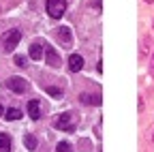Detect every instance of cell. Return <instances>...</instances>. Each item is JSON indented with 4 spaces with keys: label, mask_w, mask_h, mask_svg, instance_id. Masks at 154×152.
Here are the masks:
<instances>
[{
    "label": "cell",
    "mask_w": 154,
    "mask_h": 152,
    "mask_svg": "<svg viewBox=\"0 0 154 152\" xmlns=\"http://www.w3.org/2000/svg\"><path fill=\"white\" fill-rule=\"evenodd\" d=\"M45 58L49 67H60V56L54 51V47H45Z\"/></svg>",
    "instance_id": "obj_11"
},
{
    "label": "cell",
    "mask_w": 154,
    "mask_h": 152,
    "mask_svg": "<svg viewBox=\"0 0 154 152\" xmlns=\"http://www.w3.org/2000/svg\"><path fill=\"white\" fill-rule=\"evenodd\" d=\"M152 26H154V22H152Z\"/></svg>",
    "instance_id": "obj_22"
},
{
    "label": "cell",
    "mask_w": 154,
    "mask_h": 152,
    "mask_svg": "<svg viewBox=\"0 0 154 152\" xmlns=\"http://www.w3.org/2000/svg\"><path fill=\"white\" fill-rule=\"evenodd\" d=\"M0 152H11V137L7 133H0Z\"/></svg>",
    "instance_id": "obj_12"
},
{
    "label": "cell",
    "mask_w": 154,
    "mask_h": 152,
    "mask_svg": "<svg viewBox=\"0 0 154 152\" xmlns=\"http://www.w3.org/2000/svg\"><path fill=\"white\" fill-rule=\"evenodd\" d=\"M71 150H73V148H71L69 141H60V144L56 146V152H71Z\"/></svg>",
    "instance_id": "obj_15"
},
{
    "label": "cell",
    "mask_w": 154,
    "mask_h": 152,
    "mask_svg": "<svg viewBox=\"0 0 154 152\" xmlns=\"http://www.w3.org/2000/svg\"><path fill=\"white\" fill-rule=\"evenodd\" d=\"M43 51H45V47H43V43H32L30 45V49H28V54H30V58L32 60H41L43 58Z\"/></svg>",
    "instance_id": "obj_9"
},
{
    "label": "cell",
    "mask_w": 154,
    "mask_h": 152,
    "mask_svg": "<svg viewBox=\"0 0 154 152\" xmlns=\"http://www.w3.org/2000/svg\"><path fill=\"white\" fill-rule=\"evenodd\" d=\"M19 39H22V32H19L17 28L7 30V32L2 34V47H5V51H13L15 45L19 43Z\"/></svg>",
    "instance_id": "obj_1"
},
{
    "label": "cell",
    "mask_w": 154,
    "mask_h": 152,
    "mask_svg": "<svg viewBox=\"0 0 154 152\" xmlns=\"http://www.w3.org/2000/svg\"><path fill=\"white\" fill-rule=\"evenodd\" d=\"M54 126H56L58 131H75V116H73L71 111L60 113V116L54 120Z\"/></svg>",
    "instance_id": "obj_3"
},
{
    "label": "cell",
    "mask_w": 154,
    "mask_h": 152,
    "mask_svg": "<svg viewBox=\"0 0 154 152\" xmlns=\"http://www.w3.org/2000/svg\"><path fill=\"white\" fill-rule=\"evenodd\" d=\"M15 64L17 67H26V58L24 56H15Z\"/></svg>",
    "instance_id": "obj_18"
},
{
    "label": "cell",
    "mask_w": 154,
    "mask_h": 152,
    "mask_svg": "<svg viewBox=\"0 0 154 152\" xmlns=\"http://www.w3.org/2000/svg\"><path fill=\"white\" fill-rule=\"evenodd\" d=\"M79 101L84 105H101V94H88V92H82L79 94Z\"/></svg>",
    "instance_id": "obj_8"
},
{
    "label": "cell",
    "mask_w": 154,
    "mask_h": 152,
    "mask_svg": "<svg viewBox=\"0 0 154 152\" xmlns=\"http://www.w3.org/2000/svg\"><path fill=\"white\" fill-rule=\"evenodd\" d=\"M146 139H148L150 146H154V124L148 126V131H146Z\"/></svg>",
    "instance_id": "obj_16"
},
{
    "label": "cell",
    "mask_w": 154,
    "mask_h": 152,
    "mask_svg": "<svg viewBox=\"0 0 154 152\" xmlns=\"http://www.w3.org/2000/svg\"><path fill=\"white\" fill-rule=\"evenodd\" d=\"M47 92L51 94V97H60V94H62V90H60V88H51V86L47 88Z\"/></svg>",
    "instance_id": "obj_17"
},
{
    "label": "cell",
    "mask_w": 154,
    "mask_h": 152,
    "mask_svg": "<svg viewBox=\"0 0 154 152\" xmlns=\"http://www.w3.org/2000/svg\"><path fill=\"white\" fill-rule=\"evenodd\" d=\"M28 116H30L32 120H38V118H41V105H38L36 99L28 101Z\"/></svg>",
    "instance_id": "obj_10"
},
{
    "label": "cell",
    "mask_w": 154,
    "mask_h": 152,
    "mask_svg": "<svg viewBox=\"0 0 154 152\" xmlns=\"http://www.w3.org/2000/svg\"><path fill=\"white\" fill-rule=\"evenodd\" d=\"M5 86H7L11 92H15V94H24V92L28 90V82H26L24 77H9V79L5 82Z\"/></svg>",
    "instance_id": "obj_4"
},
{
    "label": "cell",
    "mask_w": 154,
    "mask_h": 152,
    "mask_svg": "<svg viewBox=\"0 0 154 152\" xmlns=\"http://www.w3.org/2000/svg\"><path fill=\"white\" fill-rule=\"evenodd\" d=\"M5 116H7V120H19L22 118V111H19L17 107H11V109L5 111Z\"/></svg>",
    "instance_id": "obj_13"
},
{
    "label": "cell",
    "mask_w": 154,
    "mask_h": 152,
    "mask_svg": "<svg viewBox=\"0 0 154 152\" xmlns=\"http://www.w3.org/2000/svg\"><path fill=\"white\" fill-rule=\"evenodd\" d=\"M24 144H26L28 150H34V148H36V137H34V135H26V137H24Z\"/></svg>",
    "instance_id": "obj_14"
},
{
    "label": "cell",
    "mask_w": 154,
    "mask_h": 152,
    "mask_svg": "<svg viewBox=\"0 0 154 152\" xmlns=\"http://www.w3.org/2000/svg\"><path fill=\"white\" fill-rule=\"evenodd\" d=\"M56 39L60 41V43H62L64 47H69V45L73 43V36H71V28H64V26H62V28H58V30H56Z\"/></svg>",
    "instance_id": "obj_5"
},
{
    "label": "cell",
    "mask_w": 154,
    "mask_h": 152,
    "mask_svg": "<svg viewBox=\"0 0 154 152\" xmlns=\"http://www.w3.org/2000/svg\"><path fill=\"white\" fill-rule=\"evenodd\" d=\"M69 69H71L73 73H77V71L84 69V58H82L79 54H71V56H69Z\"/></svg>",
    "instance_id": "obj_7"
},
{
    "label": "cell",
    "mask_w": 154,
    "mask_h": 152,
    "mask_svg": "<svg viewBox=\"0 0 154 152\" xmlns=\"http://www.w3.org/2000/svg\"><path fill=\"white\" fill-rule=\"evenodd\" d=\"M137 109H139V111H143V109H146V103H143V99H141V97H139V101H137Z\"/></svg>",
    "instance_id": "obj_20"
},
{
    "label": "cell",
    "mask_w": 154,
    "mask_h": 152,
    "mask_svg": "<svg viewBox=\"0 0 154 152\" xmlns=\"http://www.w3.org/2000/svg\"><path fill=\"white\" fill-rule=\"evenodd\" d=\"M150 77H154V54H152V58H150Z\"/></svg>",
    "instance_id": "obj_19"
},
{
    "label": "cell",
    "mask_w": 154,
    "mask_h": 152,
    "mask_svg": "<svg viewBox=\"0 0 154 152\" xmlns=\"http://www.w3.org/2000/svg\"><path fill=\"white\" fill-rule=\"evenodd\" d=\"M0 113H5V107H2V105H0Z\"/></svg>",
    "instance_id": "obj_21"
},
{
    "label": "cell",
    "mask_w": 154,
    "mask_h": 152,
    "mask_svg": "<svg viewBox=\"0 0 154 152\" xmlns=\"http://www.w3.org/2000/svg\"><path fill=\"white\" fill-rule=\"evenodd\" d=\"M150 49H152V36L146 34L143 39H141V43H139V58H148Z\"/></svg>",
    "instance_id": "obj_6"
},
{
    "label": "cell",
    "mask_w": 154,
    "mask_h": 152,
    "mask_svg": "<svg viewBox=\"0 0 154 152\" xmlns=\"http://www.w3.org/2000/svg\"><path fill=\"white\" fill-rule=\"evenodd\" d=\"M47 15L54 17V20H60L66 11V0H47Z\"/></svg>",
    "instance_id": "obj_2"
}]
</instances>
